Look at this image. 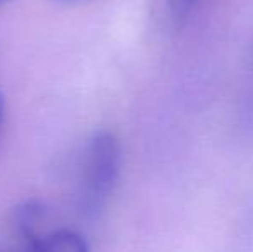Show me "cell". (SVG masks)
<instances>
[{"label":"cell","mask_w":253,"mask_h":252,"mask_svg":"<svg viewBox=\"0 0 253 252\" xmlns=\"http://www.w3.org/2000/svg\"><path fill=\"white\" fill-rule=\"evenodd\" d=\"M3 107H5V102H3V95L0 92V125H2V118H3Z\"/></svg>","instance_id":"277c9868"},{"label":"cell","mask_w":253,"mask_h":252,"mask_svg":"<svg viewBox=\"0 0 253 252\" xmlns=\"http://www.w3.org/2000/svg\"><path fill=\"white\" fill-rule=\"evenodd\" d=\"M121 171V145L110 131H97L84 149L80 176V209L97 218L107 204Z\"/></svg>","instance_id":"6da1fadb"},{"label":"cell","mask_w":253,"mask_h":252,"mask_svg":"<svg viewBox=\"0 0 253 252\" xmlns=\"http://www.w3.org/2000/svg\"><path fill=\"white\" fill-rule=\"evenodd\" d=\"M197 0H169L170 12L176 17H186L195 7Z\"/></svg>","instance_id":"3957f363"},{"label":"cell","mask_w":253,"mask_h":252,"mask_svg":"<svg viewBox=\"0 0 253 252\" xmlns=\"http://www.w3.org/2000/svg\"><path fill=\"white\" fill-rule=\"evenodd\" d=\"M47 252H90V246L81 233L74 230H57L45 237Z\"/></svg>","instance_id":"7a4b0ae2"},{"label":"cell","mask_w":253,"mask_h":252,"mask_svg":"<svg viewBox=\"0 0 253 252\" xmlns=\"http://www.w3.org/2000/svg\"><path fill=\"white\" fill-rule=\"evenodd\" d=\"M7 2H10V0H0V5H3V3H7Z\"/></svg>","instance_id":"5b68a950"},{"label":"cell","mask_w":253,"mask_h":252,"mask_svg":"<svg viewBox=\"0 0 253 252\" xmlns=\"http://www.w3.org/2000/svg\"><path fill=\"white\" fill-rule=\"evenodd\" d=\"M64 2H76V0H64Z\"/></svg>","instance_id":"8992f818"}]
</instances>
